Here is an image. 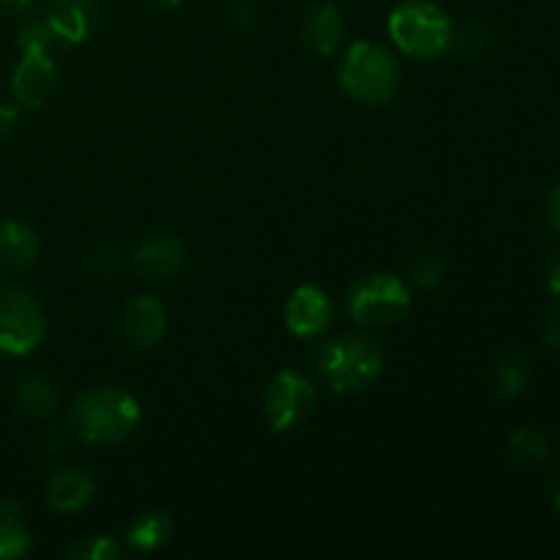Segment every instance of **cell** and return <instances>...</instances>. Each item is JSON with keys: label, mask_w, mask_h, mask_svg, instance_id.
<instances>
[{"label": "cell", "mask_w": 560, "mask_h": 560, "mask_svg": "<svg viewBox=\"0 0 560 560\" xmlns=\"http://www.w3.org/2000/svg\"><path fill=\"white\" fill-rule=\"evenodd\" d=\"M55 42H58V38H55L52 27H49L44 20L27 22V25L20 31V36H16V44H20L22 52H49Z\"/></svg>", "instance_id": "cell-22"}, {"label": "cell", "mask_w": 560, "mask_h": 560, "mask_svg": "<svg viewBox=\"0 0 560 560\" xmlns=\"http://www.w3.org/2000/svg\"><path fill=\"white\" fill-rule=\"evenodd\" d=\"M38 257L36 230L20 219L0 224V268L3 271H25Z\"/></svg>", "instance_id": "cell-13"}, {"label": "cell", "mask_w": 560, "mask_h": 560, "mask_svg": "<svg viewBox=\"0 0 560 560\" xmlns=\"http://www.w3.org/2000/svg\"><path fill=\"white\" fill-rule=\"evenodd\" d=\"M545 345L560 353V310L552 312L545 323Z\"/></svg>", "instance_id": "cell-27"}, {"label": "cell", "mask_w": 560, "mask_h": 560, "mask_svg": "<svg viewBox=\"0 0 560 560\" xmlns=\"http://www.w3.org/2000/svg\"><path fill=\"white\" fill-rule=\"evenodd\" d=\"M399 63L388 49L359 42L348 49L339 66V82L348 96L364 104H386L399 91Z\"/></svg>", "instance_id": "cell-4"}, {"label": "cell", "mask_w": 560, "mask_h": 560, "mask_svg": "<svg viewBox=\"0 0 560 560\" xmlns=\"http://www.w3.org/2000/svg\"><path fill=\"white\" fill-rule=\"evenodd\" d=\"M388 33L405 55L432 60L452 47L454 27L441 5L427 0H405L388 16Z\"/></svg>", "instance_id": "cell-3"}, {"label": "cell", "mask_w": 560, "mask_h": 560, "mask_svg": "<svg viewBox=\"0 0 560 560\" xmlns=\"http://www.w3.org/2000/svg\"><path fill=\"white\" fill-rule=\"evenodd\" d=\"M44 22L52 27L58 42L80 44L96 31L98 0H49Z\"/></svg>", "instance_id": "cell-10"}, {"label": "cell", "mask_w": 560, "mask_h": 560, "mask_svg": "<svg viewBox=\"0 0 560 560\" xmlns=\"http://www.w3.org/2000/svg\"><path fill=\"white\" fill-rule=\"evenodd\" d=\"M170 534H173V520L167 512H145L126 530V541L137 550L151 552L162 547L170 539Z\"/></svg>", "instance_id": "cell-18"}, {"label": "cell", "mask_w": 560, "mask_h": 560, "mask_svg": "<svg viewBox=\"0 0 560 560\" xmlns=\"http://www.w3.org/2000/svg\"><path fill=\"white\" fill-rule=\"evenodd\" d=\"M151 3H159V5H180V0H151Z\"/></svg>", "instance_id": "cell-32"}, {"label": "cell", "mask_w": 560, "mask_h": 560, "mask_svg": "<svg viewBox=\"0 0 560 560\" xmlns=\"http://www.w3.org/2000/svg\"><path fill=\"white\" fill-rule=\"evenodd\" d=\"M14 399L33 419H49L58 410V388L44 375L22 377L14 386Z\"/></svg>", "instance_id": "cell-16"}, {"label": "cell", "mask_w": 560, "mask_h": 560, "mask_svg": "<svg viewBox=\"0 0 560 560\" xmlns=\"http://www.w3.org/2000/svg\"><path fill=\"white\" fill-rule=\"evenodd\" d=\"M547 288H550V293L556 295V299H560V255L550 266V273H547Z\"/></svg>", "instance_id": "cell-30"}, {"label": "cell", "mask_w": 560, "mask_h": 560, "mask_svg": "<svg viewBox=\"0 0 560 560\" xmlns=\"http://www.w3.org/2000/svg\"><path fill=\"white\" fill-rule=\"evenodd\" d=\"M331 301H328L326 290L315 288V284H304V288L295 290L288 301V310H284V320L288 328L295 337H320L323 331L331 323Z\"/></svg>", "instance_id": "cell-9"}, {"label": "cell", "mask_w": 560, "mask_h": 560, "mask_svg": "<svg viewBox=\"0 0 560 560\" xmlns=\"http://www.w3.org/2000/svg\"><path fill=\"white\" fill-rule=\"evenodd\" d=\"M410 310V293L402 279L375 273L361 279L350 293V315L361 326H392Z\"/></svg>", "instance_id": "cell-6"}, {"label": "cell", "mask_w": 560, "mask_h": 560, "mask_svg": "<svg viewBox=\"0 0 560 560\" xmlns=\"http://www.w3.org/2000/svg\"><path fill=\"white\" fill-rule=\"evenodd\" d=\"M14 126H16V109L0 102V140L11 135V131H14Z\"/></svg>", "instance_id": "cell-29"}, {"label": "cell", "mask_w": 560, "mask_h": 560, "mask_svg": "<svg viewBox=\"0 0 560 560\" xmlns=\"http://www.w3.org/2000/svg\"><path fill=\"white\" fill-rule=\"evenodd\" d=\"M118 556H120L118 541L109 539V536H93V539L80 541V545L69 550V558H77V560H113Z\"/></svg>", "instance_id": "cell-23"}, {"label": "cell", "mask_w": 560, "mask_h": 560, "mask_svg": "<svg viewBox=\"0 0 560 560\" xmlns=\"http://www.w3.org/2000/svg\"><path fill=\"white\" fill-rule=\"evenodd\" d=\"M487 42H490V31H487L485 25H479V22H470V25H465L463 31L452 36V44H457V47L468 55L485 52Z\"/></svg>", "instance_id": "cell-24"}, {"label": "cell", "mask_w": 560, "mask_h": 560, "mask_svg": "<svg viewBox=\"0 0 560 560\" xmlns=\"http://www.w3.org/2000/svg\"><path fill=\"white\" fill-rule=\"evenodd\" d=\"M530 377V364L523 359V355H503L495 364V394L503 399H514L528 388Z\"/></svg>", "instance_id": "cell-20"}, {"label": "cell", "mask_w": 560, "mask_h": 560, "mask_svg": "<svg viewBox=\"0 0 560 560\" xmlns=\"http://www.w3.org/2000/svg\"><path fill=\"white\" fill-rule=\"evenodd\" d=\"M164 331H167V312H164L162 301L151 299V295H137L124 312V334L135 348L151 350L162 342Z\"/></svg>", "instance_id": "cell-11"}, {"label": "cell", "mask_w": 560, "mask_h": 560, "mask_svg": "<svg viewBox=\"0 0 560 560\" xmlns=\"http://www.w3.org/2000/svg\"><path fill=\"white\" fill-rule=\"evenodd\" d=\"M547 217H550V224L560 233V180L550 189V197H547Z\"/></svg>", "instance_id": "cell-28"}, {"label": "cell", "mask_w": 560, "mask_h": 560, "mask_svg": "<svg viewBox=\"0 0 560 560\" xmlns=\"http://www.w3.org/2000/svg\"><path fill=\"white\" fill-rule=\"evenodd\" d=\"M47 334V315L36 295L25 288H9L0 293V353L27 355Z\"/></svg>", "instance_id": "cell-5"}, {"label": "cell", "mask_w": 560, "mask_h": 560, "mask_svg": "<svg viewBox=\"0 0 560 560\" xmlns=\"http://www.w3.org/2000/svg\"><path fill=\"white\" fill-rule=\"evenodd\" d=\"M317 372L339 394L372 386L383 372V353L370 337L348 334L326 342L317 353Z\"/></svg>", "instance_id": "cell-2"}, {"label": "cell", "mask_w": 560, "mask_h": 560, "mask_svg": "<svg viewBox=\"0 0 560 560\" xmlns=\"http://www.w3.org/2000/svg\"><path fill=\"white\" fill-rule=\"evenodd\" d=\"M317 402V388L301 372L284 370L266 388V419L277 432H290L304 424Z\"/></svg>", "instance_id": "cell-7"}, {"label": "cell", "mask_w": 560, "mask_h": 560, "mask_svg": "<svg viewBox=\"0 0 560 560\" xmlns=\"http://www.w3.org/2000/svg\"><path fill=\"white\" fill-rule=\"evenodd\" d=\"M233 22L241 27H252L257 22V9L252 5V0H238L233 5Z\"/></svg>", "instance_id": "cell-26"}, {"label": "cell", "mask_w": 560, "mask_h": 560, "mask_svg": "<svg viewBox=\"0 0 560 560\" xmlns=\"http://www.w3.org/2000/svg\"><path fill=\"white\" fill-rule=\"evenodd\" d=\"M131 262L145 279H170L184 266V244L175 235H151L137 246Z\"/></svg>", "instance_id": "cell-12"}, {"label": "cell", "mask_w": 560, "mask_h": 560, "mask_svg": "<svg viewBox=\"0 0 560 560\" xmlns=\"http://www.w3.org/2000/svg\"><path fill=\"white\" fill-rule=\"evenodd\" d=\"M96 485L85 470L63 468L52 474L47 485V501L55 512H80L91 503Z\"/></svg>", "instance_id": "cell-14"}, {"label": "cell", "mask_w": 560, "mask_h": 560, "mask_svg": "<svg viewBox=\"0 0 560 560\" xmlns=\"http://www.w3.org/2000/svg\"><path fill=\"white\" fill-rule=\"evenodd\" d=\"M118 266H120V252L109 244L98 246V249L91 252V257H88V268H91L96 277H113V273L118 271Z\"/></svg>", "instance_id": "cell-25"}, {"label": "cell", "mask_w": 560, "mask_h": 560, "mask_svg": "<svg viewBox=\"0 0 560 560\" xmlns=\"http://www.w3.org/2000/svg\"><path fill=\"white\" fill-rule=\"evenodd\" d=\"M345 38V22L342 14L334 3H317L306 11L304 16V42L310 44L315 52L331 55L337 52L339 44Z\"/></svg>", "instance_id": "cell-15"}, {"label": "cell", "mask_w": 560, "mask_h": 560, "mask_svg": "<svg viewBox=\"0 0 560 560\" xmlns=\"http://www.w3.org/2000/svg\"><path fill=\"white\" fill-rule=\"evenodd\" d=\"M443 277H446L443 260L438 255H430V252L416 257L413 266H410V279H413L421 290H435L438 284L443 282Z\"/></svg>", "instance_id": "cell-21"}, {"label": "cell", "mask_w": 560, "mask_h": 560, "mask_svg": "<svg viewBox=\"0 0 560 560\" xmlns=\"http://www.w3.org/2000/svg\"><path fill=\"white\" fill-rule=\"evenodd\" d=\"M31 550V534H27L22 506L14 501L0 503V558H22Z\"/></svg>", "instance_id": "cell-17"}, {"label": "cell", "mask_w": 560, "mask_h": 560, "mask_svg": "<svg viewBox=\"0 0 560 560\" xmlns=\"http://www.w3.org/2000/svg\"><path fill=\"white\" fill-rule=\"evenodd\" d=\"M140 405L131 394L104 386L82 394L71 408V427L77 435L96 446H118L140 424Z\"/></svg>", "instance_id": "cell-1"}, {"label": "cell", "mask_w": 560, "mask_h": 560, "mask_svg": "<svg viewBox=\"0 0 560 560\" xmlns=\"http://www.w3.org/2000/svg\"><path fill=\"white\" fill-rule=\"evenodd\" d=\"M509 457L514 465H523V468H534L550 459V441L541 430L536 427H520L509 438Z\"/></svg>", "instance_id": "cell-19"}, {"label": "cell", "mask_w": 560, "mask_h": 560, "mask_svg": "<svg viewBox=\"0 0 560 560\" xmlns=\"http://www.w3.org/2000/svg\"><path fill=\"white\" fill-rule=\"evenodd\" d=\"M552 501H556V506H558V512H560V485L556 487V495H552Z\"/></svg>", "instance_id": "cell-33"}, {"label": "cell", "mask_w": 560, "mask_h": 560, "mask_svg": "<svg viewBox=\"0 0 560 560\" xmlns=\"http://www.w3.org/2000/svg\"><path fill=\"white\" fill-rule=\"evenodd\" d=\"M58 88V66L49 52H22L11 77V91L25 107H42Z\"/></svg>", "instance_id": "cell-8"}, {"label": "cell", "mask_w": 560, "mask_h": 560, "mask_svg": "<svg viewBox=\"0 0 560 560\" xmlns=\"http://www.w3.org/2000/svg\"><path fill=\"white\" fill-rule=\"evenodd\" d=\"M3 5L11 14H25V11L33 9V0H3Z\"/></svg>", "instance_id": "cell-31"}]
</instances>
